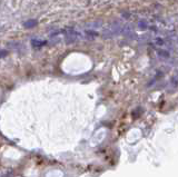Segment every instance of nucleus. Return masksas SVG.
Masks as SVG:
<instances>
[{
  "instance_id": "2",
  "label": "nucleus",
  "mask_w": 178,
  "mask_h": 177,
  "mask_svg": "<svg viewBox=\"0 0 178 177\" xmlns=\"http://www.w3.org/2000/svg\"><path fill=\"white\" fill-rule=\"evenodd\" d=\"M32 45L34 46H43L46 45V41H43V40H32Z\"/></svg>"
},
{
  "instance_id": "1",
  "label": "nucleus",
  "mask_w": 178,
  "mask_h": 177,
  "mask_svg": "<svg viewBox=\"0 0 178 177\" xmlns=\"http://www.w3.org/2000/svg\"><path fill=\"white\" fill-rule=\"evenodd\" d=\"M37 20H35V19H29L28 21H26L24 24V26L26 27V28H34L35 26H37Z\"/></svg>"
},
{
  "instance_id": "3",
  "label": "nucleus",
  "mask_w": 178,
  "mask_h": 177,
  "mask_svg": "<svg viewBox=\"0 0 178 177\" xmlns=\"http://www.w3.org/2000/svg\"><path fill=\"white\" fill-rule=\"evenodd\" d=\"M8 50H5V49H2V50H0V58H5L6 56L8 55Z\"/></svg>"
}]
</instances>
